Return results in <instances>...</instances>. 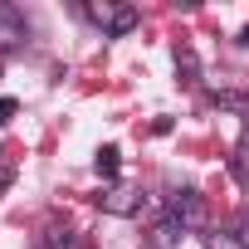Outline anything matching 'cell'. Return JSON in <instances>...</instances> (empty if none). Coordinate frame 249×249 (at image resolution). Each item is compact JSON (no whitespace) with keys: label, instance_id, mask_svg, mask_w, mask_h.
Returning <instances> with one entry per match:
<instances>
[{"label":"cell","instance_id":"obj_1","mask_svg":"<svg viewBox=\"0 0 249 249\" xmlns=\"http://www.w3.org/2000/svg\"><path fill=\"white\" fill-rule=\"evenodd\" d=\"M93 200H98V210H103V215H117V220H127V215H137V210H142V191H137V186H122V181L103 186Z\"/></svg>","mask_w":249,"mask_h":249},{"label":"cell","instance_id":"obj_2","mask_svg":"<svg viewBox=\"0 0 249 249\" xmlns=\"http://www.w3.org/2000/svg\"><path fill=\"white\" fill-rule=\"evenodd\" d=\"M166 215H171V220H181L186 230H200V225H205V196H200L196 186H181V191L171 196Z\"/></svg>","mask_w":249,"mask_h":249},{"label":"cell","instance_id":"obj_3","mask_svg":"<svg viewBox=\"0 0 249 249\" xmlns=\"http://www.w3.org/2000/svg\"><path fill=\"white\" fill-rule=\"evenodd\" d=\"M25 39H30V25H25V15H20L15 5H0V54L20 49Z\"/></svg>","mask_w":249,"mask_h":249},{"label":"cell","instance_id":"obj_4","mask_svg":"<svg viewBox=\"0 0 249 249\" xmlns=\"http://www.w3.org/2000/svg\"><path fill=\"white\" fill-rule=\"evenodd\" d=\"M181 239H186V225H181V220L161 215V220L152 225V249H176Z\"/></svg>","mask_w":249,"mask_h":249},{"label":"cell","instance_id":"obj_5","mask_svg":"<svg viewBox=\"0 0 249 249\" xmlns=\"http://www.w3.org/2000/svg\"><path fill=\"white\" fill-rule=\"evenodd\" d=\"M230 176L249 191V127L239 132V142H234V152H230Z\"/></svg>","mask_w":249,"mask_h":249},{"label":"cell","instance_id":"obj_6","mask_svg":"<svg viewBox=\"0 0 249 249\" xmlns=\"http://www.w3.org/2000/svg\"><path fill=\"white\" fill-rule=\"evenodd\" d=\"M176 73H181V83H200V59L191 44H176Z\"/></svg>","mask_w":249,"mask_h":249},{"label":"cell","instance_id":"obj_7","mask_svg":"<svg viewBox=\"0 0 249 249\" xmlns=\"http://www.w3.org/2000/svg\"><path fill=\"white\" fill-rule=\"evenodd\" d=\"M83 20H93V25L107 35L112 20H117V5H107V0H88V5H83Z\"/></svg>","mask_w":249,"mask_h":249},{"label":"cell","instance_id":"obj_8","mask_svg":"<svg viewBox=\"0 0 249 249\" xmlns=\"http://www.w3.org/2000/svg\"><path fill=\"white\" fill-rule=\"evenodd\" d=\"M142 25V15H137V5H117V20H112V30H107V39H122V35H132Z\"/></svg>","mask_w":249,"mask_h":249},{"label":"cell","instance_id":"obj_9","mask_svg":"<svg viewBox=\"0 0 249 249\" xmlns=\"http://www.w3.org/2000/svg\"><path fill=\"white\" fill-rule=\"evenodd\" d=\"M93 166H98V176H103V181H112V176H117V166H122V152H117V147L107 142V147H98Z\"/></svg>","mask_w":249,"mask_h":249},{"label":"cell","instance_id":"obj_10","mask_svg":"<svg viewBox=\"0 0 249 249\" xmlns=\"http://www.w3.org/2000/svg\"><path fill=\"white\" fill-rule=\"evenodd\" d=\"M205 249H244L234 239V230H220V234H205Z\"/></svg>","mask_w":249,"mask_h":249},{"label":"cell","instance_id":"obj_11","mask_svg":"<svg viewBox=\"0 0 249 249\" xmlns=\"http://www.w3.org/2000/svg\"><path fill=\"white\" fill-rule=\"evenodd\" d=\"M10 181H15V157H10L5 147H0V196L10 191Z\"/></svg>","mask_w":249,"mask_h":249},{"label":"cell","instance_id":"obj_12","mask_svg":"<svg viewBox=\"0 0 249 249\" xmlns=\"http://www.w3.org/2000/svg\"><path fill=\"white\" fill-rule=\"evenodd\" d=\"M15 112H20V103H15V98H0V127H5Z\"/></svg>","mask_w":249,"mask_h":249},{"label":"cell","instance_id":"obj_13","mask_svg":"<svg viewBox=\"0 0 249 249\" xmlns=\"http://www.w3.org/2000/svg\"><path fill=\"white\" fill-rule=\"evenodd\" d=\"M234 239H239V244H244V249H249V220H244V225H239V230H234Z\"/></svg>","mask_w":249,"mask_h":249},{"label":"cell","instance_id":"obj_14","mask_svg":"<svg viewBox=\"0 0 249 249\" xmlns=\"http://www.w3.org/2000/svg\"><path fill=\"white\" fill-rule=\"evenodd\" d=\"M239 49H249V25H244V30H239Z\"/></svg>","mask_w":249,"mask_h":249},{"label":"cell","instance_id":"obj_15","mask_svg":"<svg viewBox=\"0 0 249 249\" xmlns=\"http://www.w3.org/2000/svg\"><path fill=\"white\" fill-rule=\"evenodd\" d=\"M35 249H44V244H35Z\"/></svg>","mask_w":249,"mask_h":249}]
</instances>
